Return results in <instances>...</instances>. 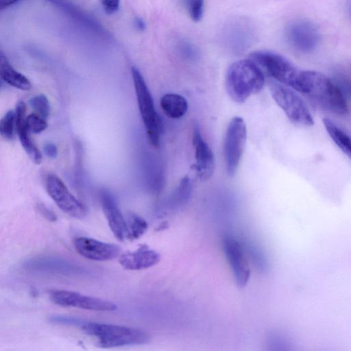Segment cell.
I'll use <instances>...</instances> for the list:
<instances>
[{
  "instance_id": "cell-13",
  "label": "cell",
  "mask_w": 351,
  "mask_h": 351,
  "mask_svg": "<svg viewBox=\"0 0 351 351\" xmlns=\"http://www.w3.org/2000/svg\"><path fill=\"white\" fill-rule=\"evenodd\" d=\"M22 267L29 271L69 275L80 274L82 269L69 261L53 256H38L26 260Z\"/></svg>"
},
{
  "instance_id": "cell-24",
  "label": "cell",
  "mask_w": 351,
  "mask_h": 351,
  "mask_svg": "<svg viewBox=\"0 0 351 351\" xmlns=\"http://www.w3.org/2000/svg\"><path fill=\"white\" fill-rule=\"evenodd\" d=\"M30 106L36 114L46 119L50 112V106L47 98L44 95H38L32 97L29 101Z\"/></svg>"
},
{
  "instance_id": "cell-27",
  "label": "cell",
  "mask_w": 351,
  "mask_h": 351,
  "mask_svg": "<svg viewBox=\"0 0 351 351\" xmlns=\"http://www.w3.org/2000/svg\"><path fill=\"white\" fill-rule=\"evenodd\" d=\"M51 323L80 328L86 320L73 316L56 315L49 317Z\"/></svg>"
},
{
  "instance_id": "cell-18",
  "label": "cell",
  "mask_w": 351,
  "mask_h": 351,
  "mask_svg": "<svg viewBox=\"0 0 351 351\" xmlns=\"http://www.w3.org/2000/svg\"><path fill=\"white\" fill-rule=\"evenodd\" d=\"M0 77L8 84L18 89L27 90L31 88V83L29 80L13 68L1 49Z\"/></svg>"
},
{
  "instance_id": "cell-10",
  "label": "cell",
  "mask_w": 351,
  "mask_h": 351,
  "mask_svg": "<svg viewBox=\"0 0 351 351\" xmlns=\"http://www.w3.org/2000/svg\"><path fill=\"white\" fill-rule=\"evenodd\" d=\"M50 298L55 304L65 307L94 311H113L117 309V306L111 302L71 291L54 290L50 293Z\"/></svg>"
},
{
  "instance_id": "cell-15",
  "label": "cell",
  "mask_w": 351,
  "mask_h": 351,
  "mask_svg": "<svg viewBox=\"0 0 351 351\" xmlns=\"http://www.w3.org/2000/svg\"><path fill=\"white\" fill-rule=\"evenodd\" d=\"M193 145L196 160L193 168L202 181H206L214 173L215 158L211 149L204 141L197 128L194 129L193 134Z\"/></svg>"
},
{
  "instance_id": "cell-25",
  "label": "cell",
  "mask_w": 351,
  "mask_h": 351,
  "mask_svg": "<svg viewBox=\"0 0 351 351\" xmlns=\"http://www.w3.org/2000/svg\"><path fill=\"white\" fill-rule=\"evenodd\" d=\"M184 2L192 21H199L204 14V0H184Z\"/></svg>"
},
{
  "instance_id": "cell-2",
  "label": "cell",
  "mask_w": 351,
  "mask_h": 351,
  "mask_svg": "<svg viewBox=\"0 0 351 351\" xmlns=\"http://www.w3.org/2000/svg\"><path fill=\"white\" fill-rule=\"evenodd\" d=\"M265 84V75L250 58L237 60L226 71V88L231 99L243 103L260 92Z\"/></svg>"
},
{
  "instance_id": "cell-21",
  "label": "cell",
  "mask_w": 351,
  "mask_h": 351,
  "mask_svg": "<svg viewBox=\"0 0 351 351\" xmlns=\"http://www.w3.org/2000/svg\"><path fill=\"white\" fill-rule=\"evenodd\" d=\"M193 189L190 178L186 176L181 180L178 189L167 202V210H173L182 206L189 199Z\"/></svg>"
},
{
  "instance_id": "cell-20",
  "label": "cell",
  "mask_w": 351,
  "mask_h": 351,
  "mask_svg": "<svg viewBox=\"0 0 351 351\" xmlns=\"http://www.w3.org/2000/svg\"><path fill=\"white\" fill-rule=\"evenodd\" d=\"M323 123L333 142L346 156L350 158L351 143L349 136L330 119H324Z\"/></svg>"
},
{
  "instance_id": "cell-29",
  "label": "cell",
  "mask_w": 351,
  "mask_h": 351,
  "mask_svg": "<svg viewBox=\"0 0 351 351\" xmlns=\"http://www.w3.org/2000/svg\"><path fill=\"white\" fill-rule=\"evenodd\" d=\"M37 208L40 213L47 219L51 221H54L57 219L55 213L48 208L45 204L41 203L38 204Z\"/></svg>"
},
{
  "instance_id": "cell-30",
  "label": "cell",
  "mask_w": 351,
  "mask_h": 351,
  "mask_svg": "<svg viewBox=\"0 0 351 351\" xmlns=\"http://www.w3.org/2000/svg\"><path fill=\"white\" fill-rule=\"evenodd\" d=\"M44 152L50 158H55L58 154L56 146L53 143H47L44 146Z\"/></svg>"
},
{
  "instance_id": "cell-32",
  "label": "cell",
  "mask_w": 351,
  "mask_h": 351,
  "mask_svg": "<svg viewBox=\"0 0 351 351\" xmlns=\"http://www.w3.org/2000/svg\"><path fill=\"white\" fill-rule=\"evenodd\" d=\"M1 87V81L0 80V88Z\"/></svg>"
},
{
  "instance_id": "cell-4",
  "label": "cell",
  "mask_w": 351,
  "mask_h": 351,
  "mask_svg": "<svg viewBox=\"0 0 351 351\" xmlns=\"http://www.w3.org/2000/svg\"><path fill=\"white\" fill-rule=\"evenodd\" d=\"M132 76L139 112L146 128L147 138L152 145L158 147L162 132V120L155 109L153 98L143 77L135 67L132 68Z\"/></svg>"
},
{
  "instance_id": "cell-6",
  "label": "cell",
  "mask_w": 351,
  "mask_h": 351,
  "mask_svg": "<svg viewBox=\"0 0 351 351\" xmlns=\"http://www.w3.org/2000/svg\"><path fill=\"white\" fill-rule=\"evenodd\" d=\"M269 88L274 100L291 122L301 126L313 125L310 110L294 91L276 82H271Z\"/></svg>"
},
{
  "instance_id": "cell-3",
  "label": "cell",
  "mask_w": 351,
  "mask_h": 351,
  "mask_svg": "<svg viewBox=\"0 0 351 351\" xmlns=\"http://www.w3.org/2000/svg\"><path fill=\"white\" fill-rule=\"evenodd\" d=\"M80 328L84 333L95 338L100 347L105 348L141 345L149 339L145 331L128 326L86 321Z\"/></svg>"
},
{
  "instance_id": "cell-8",
  "label": "cell",
  "mask_w": 351,
  "mask_h": 351,
  "mask_svg": "<svg viewBox=\"0 0 351 351\" xmlns=\"http://www.w3.org/2000/svg\"><path fill=\"white\" fill-rule=\"evenodd\" d=\"M285 36L291 47L304 53L314 51L320 40L317 26L306 19H298L290 23L286 27Z\"/></svg>"
},
{
  "instance_id": "cell-19",
  "label": "cell",
  "mask_w": 351,
  "mask_h": 351,
  "mask_svg": "<svg viewBox=\"0 0 351 351\" xmlns=\"http://www.w3.org/2000/svg\"><path fill=\"white\" fill-rule=\"evenodd\" d=\"M160 107L166 116L171 119L183 117L188 110L186 99L180 95L167 93L160 99Z\"/></svg>"
},
{
  "instance_id": "cell-22",
  "label": "cell",
  "mask_w": 351,
  "mask_h": 351,
  "mask_svg": "<svg viewBox=\"0 0 351 351\" xmlns=\"http://www.w3.org/2000/svg\"><path fill=\"white\" fill-rule=\"evenodd\" d=\"M127 237L131 241L141 237L147 230V221L139 215L129 213L126 219Z\"/></svg>"
},
{
  "instance_id": "cell-7",
  "label": "cell",
  "mask_w": 351,
  "mask_h": 351,
  "mask_svg": "<svg viewBox=\"0 0 351 351\" xmlns=\"http://www.w3.org/2000/svg\"><path fill=\"white\" fill-rule=\"evenodd\" d=\"M247 138V129L241 117H233L226 129L223 143V156L226 169L229 176H233L239 165Z\"/></svg>"
},
{
  "instance_id": "cell-31",
  "label": "cell",
  "mask_w": 351,
  "mask_h": 351,
  "mask_svg": "<svg viewBox=\"0 0 351 351\" xmlns=\"http://www.w3.org/2000/svg\"><path fill=\"white\" fill-rule=\"evenodd\" d=\"M135 25L139 30H143L145 29V23L139 18L135 20Z\"/></svg>"
},
{
  "instance_id": "cell-9",
  "label": "cell",
  "mask_w": 351,
  "mask_h": 351,
  "mask_svg": "<svg viewBox=\"0 0 351 351\" xmlns=\"http://www.w3.org/2000/svg\"><path fill=\"white\" fill-rule=\"evenodd\" d=\"M45 187L49 195L63 212L76 219L85 217L86 210L84 204L71 193L56 175H48Z\"/></svg>"
},
{
  "instance_id": "cell-28",
  "label": "cell",
  "mask_w": 351,
  "mask_h": 351,
  "mask_svg": "<svg viewBox=\"0 0 351 351\" xmlns=\"http://www.w3.org/2000/svg\"><path fill=\"white\" fill-rule=\"evenodd\" d=\"M104 10L108 14L115 12L119 7L120 0H99Z\"/></svg>"
},
{
  "instance_id": "cell-16",
  "label": "cell",
  "mask_w": 351,
  "mask_h": 351,
  "mask_svg": "<svg viewBox=\"0 0 351 351\" xmlns=\"http://www.w3.org/2000/svg\"><path fill=\"white\" fill-rule=\"evenodd\" d=\"M160 260V256L156 251L142 245L134 251L120 254L119 262L125 269L141 270L156 265Z\"/></svg>"
},
{
  "instance_id": "cell-14",
  "label": "cell",
  "mask_w": 351,
  "mask_h": 351,
  "mask_svg": "<svg viewBox=\"0 0 351 351\" xmlns=\"http://www.w3.org/2000/svg\"><path fill=\"white\" fill-rule=\"evenodd\" d=\"M99 196L103 212L112 232L118 240L124 241L127 237L125 219L114 197L106 189H101Z\"/></svg>"
},
{
  "instance_id": "cell-23",
  "label": "cell",
  "mask_w": 351,
  "mask_h": 351,
  "mask_svg": "<svg viewBox=\"0 0 351 351\" xmlns=\"http://www.w3.org/2000/svg\"><path fill=\"white\" fill-rule=\"evenodd\" d=\"M15 128V114L9 110L0 120V135L5 139H12Z\"/></svg>"
},
{
  "instance_id": "cell-26",
  "label": "cell",
  "mask_w": 351,
  "mask_h": 351,
  "mask_svg": "<svg viewBox=\"0 0 351 351\" xmlns=\"http://www.w3.org/2000/svg\"><path fill=\"white\" fill-rule=\"evenodd\" d=\"M25 126L29 132L40 133L47 127L45 119L36 114H31L25 118Z\"/></svg>"
},
{
  "instance_id": "cell-12",
  "label": "cell",
  "mask_w": 351,
  "mask_h": 351,
  "mask_svg": "<svg viewBox=\"0 0 351 351\" xmlns=\"http://www.w3.org/2000/svg\"><path fill=\"white\" fill-rule=\"evenodd\" d=\"M74 246L81 256L97 261L112 260L119 256L121 252V248L115 244L88 237L76 238L74 241Z\"/></svg>"
},
{
  "instance_id": "cell-5",
  "label": "cell",
  "mask_w": 351,
  "mask_h": 351,
  "mask_svg": "<svg viewBox=\"0 0 351 351\" xmlns=\"http://www.w3.org/2000/svg\"><path fill=\"white\" fill-rule=\"evenodd\" d=\"M250 58L259 66L264 75L297 90L301 71L285 57L274 51L260 50L252 53Z\"/></svg>"
},
{
  "instance_id": "cell-11",
  "label": "cell",
  "mask_w": 351,
  "mask_h": 351,
  "mask_svg": "<svg viewBox=\"0 0 351 351\" xmlns=\"http://www.w3.org/2000/svg\"><path fill=\"white\" fill-rule=\"evenodd\" d=\"M223 248L234 280L240 287H245L250 276V268L239 243L232 237L223 240Z\"/></svg>"
},
{
  "instance_id": "cell-17",
  "label": "cell",
  "mask_w": 351,
  "mask_h": 351,
  "mask_svg": "<svg viewBox=\"0 0 351 351\" xmlns=\"http://www.w3.org/2000/svg\"><path fill=\"white\" fill-rule=\"evenodd\" d=\"M25 112L26 104L23 101H19L14 112L16 131L20 142L29 157L35 164L38 165L42 161V155L29 137V132L25 126Z\"/></svg>"
},
{
  "instance_id": "cell-1",
  "label": "cell",
  "mask_w": 351,
  "mask_h": 351,
  "mask_svg": "<svg viewBox=\"0 0 351 351\" xmlns=\"http://www.w3.org/2000/svg\"><path fill=\"white\" fill-rule=\"evenodd\" d=\"M297 90L308 95L324 108L338 114L348 112L346 100L339 86L326 75L301 71Z\"/></svg>"
}]
</instances>
